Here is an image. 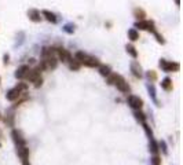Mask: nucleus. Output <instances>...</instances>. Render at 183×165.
<instances>
[{
  "label": "nucleus",
  "instance_id": "21",
  "mask_svg": "<svg viewBox=\"0 0 183 165\" xmlns=\"http://www.w3.org/2000/svg\"><path fill=\"white\" fill-rule=\"evenodd\" d=\"M125 50H127V52H128V54L131 55L132 58H138V51H137V48H135L132 44H127Z\"/></svg>",
  "mask_w": 183,
  "mask_h": 165
},
{
  "label": "nucleus",
  "instance_id": "26",
  "mask_svg": "<svg viewBox=\"0 0 183 165\" xmlns=\"http://www.w3.org/2000/svg\"><path fill=\"white\" fill-rule=\"evenodd\" d=\"M146 76H147V79H149L150 82H154L156 80H157V73H156L154 70H149V72L146 73Z\"/></svg>",
  "mask_w": 183,
  "mask_h": 165
},
{
  "label": "nucleus",
  "instance_id": "27",
  "mask_svg": "<svg viewBox=\"0 0 183 165\" xmlns=\"http://www.w3.org/2000/svg\"><path fill=\"white\" fill-rule=\"evenodd\" d=\"M158 149H160V150H162V153H164V154H168V146H167V143H165V140L158 142Z\"/></svg>",
  "mask_w": 183,
  "mask_h": 165
},
{
  "label": "nucleus",
  "instance_id": "11",
  "mask_svg": "<svg viewBox=\"0 0 183 165\" xmlns=\"http://www.w3.org/2000/svg\"><path fill=\"white\" fill-rule=\"evenodd\" d=\"M40 72H41V69L40 68H35V69H29V72L26 73L25 76V79L28 80V81L33 82L36 79H39L40 77Z\"/></svg>",
  "mask_w": 183,
  "mask_h": 165
},
{
  "label": "nucleus",
  "instance_id": "31",
  "mask_svg": "<svg viewBox=\"0 0 183 165\" xmlns=\"http://www.w3.org/2000/svg\"><path fill=\"white\" fill-rule=\"evenodd\" d=\"M114 81H116V73H110L108 76V84L109 85H114Z\"/></svg>",
  "mask_w": 183,
  "mask_h": 165
},
{
  "label": "nucleus",
  "instance_id": "36",
  "mask_svg": "<svg viewBox=\"0 0 183 165\" xmlns=\"http://www.w3.org/2000/svg\"><path fill=\"white\" fill-rule=\"evenodd\" d=\"M175 1H176V4H178V6L180 4V0H175Z\"/></svg>",
  "mask_w": 183,
  "mask_h": 165
},
{
  "label": "nucleus",
  "instance_id": "33",
  "mask_svg": "<svg viewBox=\"0 0 183 165\" xmlns=\"http://www.w3.org/2000/svg\"><path fill=\"white\" fill-rule=\"evenodd\" d=\"M33 84H35V87L36 88H39V87H41V84H43V79H41V76H40L39 79H36L35 81H33Z\"/></svg>",
  "mask_w": 183,
  "mask_h": 165
},
{
  "label": "nucleus",
  "instance_id": "16",
  "mask_svg": "<svg viewBox=\"0 0 183 165\" xmlns=\"http://www.w3.org/2000/svg\"><path fill=\"white\" fill-rule=\"evenodd\" d=\"M41 14H43L44 17H46L47 21L52 22V24H57V22H58L57 15H55L54 13H50V11H47V10H43V11H41Z\"/></svg>",
  "mask_w": 183,
  "mask_h": 165
},
{
  "label": "nucleus",
  "instance_id": "15",
  "mask_svg": "<svg viewBox=\"0 0 183 165\" xmlns=\"http://www.w3.org/2000/svg\"><path fill=\"white\" fill-rule=\"evenodd\" d=\"M149 149H150V151L153 153V154H158V153H160V149H158V142L154 139V136L149 138Z\"/></svg>",
  "mask_w": 183,
  "mask_h": 165
},
{
  "label": "nucleus",
  "instance_id": "34",
  "mask_svg": "<svg viewBox=\"0 0 183 165\" xmlns=\"http://www.w3.org/2000/svg\"><path fill=\"white\" fill-rule=\"evenodd\" d=\"M65 30H66L68 33H72L73 30H75V28L72 29V25H66V26H65Z\"/></svg>",
  "mask_w": 183,
  "mask_h": 165
},
{
  "label": "nucleus",
  "instance_id": "22",
  "mask_svg": "<svg viewBox=\"0 0 183 165\" xmlns=\"http://www.w3.org/2000/svg\"><path fill=\"white\" fill-rule=\"evenodd\" d=\"M134 116H135V119H137L139 122H146V114H145L143 111L135 110L134 111Z\"/></svg>",
  "mask_w": 183,
  "mask_h": 165
},
{
  "label": "nucleus",
  "instance_id": "18",
  "mask_svg": "<svg viewBox=\"0 0 183 165\" xmlns=\"http://www.w3.org/2000/svg\"><path fill=\"white\" fill-rule=\"evenodd\" d=\"M161 87L164 88L165 91H172V88H173V85H172V79H169V77H165V79L161 81Z\"/></svg>",
  "mask_w": 183,
  "mask_h": 165
},
{
  "label": "nucleus",
  "instance_id": "13",
  "mask_svg": "<svg viewBox=\"0 0 183 165\" xmlns=\"http://www.w3.org/2000/svg\"><path fill=\"white\" fill-rule=\"evenodd\" d=\"M29 66L28 65H22V66H19L18 69H17V72H15V77L17 79H25V76L26 73L29 72Z\"/></svg>",
  "mask_w": 183,
  "mask_h": 165
},
{
  "label": "nucleus",
  "instance_id": "12",
  "mask_svg": "<svg viewBox=\"0 0 183 165\" xmlns=\"http://www.w3.org/2000/svg\"><path fill=\"white\" fill-rule=\"evenodd\" d=\"M22 95V92L18 90V88H11L10 91H7V94H6V98H7V101H11V102H15L17 99H18L19 96Z\"/></svg>",
  "mask_w": 183,
  "mask_h": 165
},
{
  "label": "nucleus",
  "instance_id": "10",
  "mask_svg": "<svg viewBox=\"0 0 183 165\" xmlns=\"http://www.w3.org/2000/svg\"><path fill=\"white\" fill-rule=\"evenodd\" d=\"M55 51H57L59 61L65 62V63H68V62L72 59V54H70L68 50H65V48H58V50H55Z\"/></svg>",
  "mask_w": 183,
  "mask_h": 165
},
{
  "label": "nucleus",
  "instance_id": "2",
  "mask_svg": "<svg viewBox=\"0 0 183 165\" xmlns=\"http://www.w3.org/2000/svg\"><path fill=\"white\" fill-rule=\"evenodd\" d=\"M127 103L134 110H140V109L143 108V99L139 98L138 95H128L127 96Z\"/></svg>",
  "mask_w": 183,
  "mask_h": 165
},
{
  "label": "nucleus",
  "instance_id": "6",
  "mask_svg": "<svg viewBox=\"0 0 183 165\" xmlns=\"http://www.w3.org/2000/svg\"><path fill=\"white\" fill-rule=\"evenodd\" d=\"M80 63L84 65V66H87V68H98L99 66V59L95 57H91V55L86 54L84 55V58H83L81 61H80Z\"/></svg>",
  "mask_w": 183,
  "mask_h": 165
},
{
  "label": "nucleus",
  "instance_id": "8",
  "mask_svg": "<svg viewBox=\"0 0 183 165\" xmlns=\"http://www.w3.org/2000/svg\"><path fill=\"white\" fill-rule=\"evenodd\" d=\"M11 138H13V140H14V143L17 144V146H24V144H26V139L22 136V133L19 132L18 129H13Z\"/></svg>",
  "mask_w": 183,
  "mask_h": 165
},
{
  "label": "nucleus",
  "instance_id": "32",
  "mask_svg": "<svg viewBox=\"0 0 183 165\" xmlns=\"http://www.w3.org/2000/svg\"><path fill=\"white\" fill-rule=\"evenodd\" d=\"M154 33V36H156V39H157V41L158 43H161V44H165V40H164V37L160 35V33H157V32H153Z\"/></svg>",
  "mask_w": 183,
  "mask_h": 165
},
{
  "label": "nucleus",
  "instance_id": "14",
  "mask_svg": "<svg viewBox=\"0 0 183 165\" xmlns=\"http://www.w3.org/2000/svg\"><path fill=\"white\" fill-rule=\"evenodd\" d=\"M28 17L30 21L33 22H40L41 21V17H40V11L35 10V8H30V10L28 11Z\"/></svg>",
  "mask_w": 183,
  "mask_h": 165
},
{
  "label": "nucleus",
  "instance_id": "20",
  "mask_svg": "<svg viewBox=\"0 0 183 165\" xmlns=\"http://www.w3.org/2000/svg\"><path fill=\"white\" fill-rule=\"evenodd\" d=\"M68 63H69V68L72 69V70H79V69L81 68V63H80L77 59H75V58H72Z\"/></svg>",
  "mask_w": 183,
  "mask_h": 165
},
{
  "label": "nucleus",
  "instance_id": "37",
  "mask_svg": "<svg viewBox=\"0 0 183 165\" xmlns=\"http://www.w3.org/2000/svg\"><path fill=\"white\" fill-rule=\"evenodd\" d=\"M0 84H1V77H0Z\"/></svg>",
  "mask_w": 183,
  "mask_h": 165
},
{
  "label": "nucleus",
  "instance_id": "17",
  "mask_svg": "<svg viewBox=\"0 0 183 165\" xmlns=\"http://www.w3.org/2000/svg\"><path fill=\"white\" fill-rule=\"evenodd\" d=\"M98 69H99L101 76H103V77H108V76L111 73V68L109 66V65H99V66H98Z\"/></svg>",
  "mask_w": 183,
  "mask_h": 165
},
{
  "label": "nucleus",
  "instance_id": "30",
  "mask_svg": "<svg viewBox=\"0 0 183 165\" xmlns=\"http://www.w3.org/2000/svg\"><path fill=\"white\" fill-rule=\"evenodd\" d=\"M15 88H18L21 92H25V91L28 90V84H26V82H18V84L15 85Z\"/></svg>",
  "mask_w": 183,
  "mask_h": 165
},
{
  "label": "nucleus",
  "instance_id": "23",
  "mask_svg": "<svg viewBox=\"0 0 183 165\" xmlns=\"http://www.w3.org/2000/svg\"><path fill=\"white\" fill-rule=\"evenodd\" d=\"M134 15H135V18H137L138 21H140V19H145L146 13H145L142 8H135V10H134Z\"/></svg>",
  "mask_w": 183,
  "mask_h": 165
},
{
  "label": "nucleus",
  "instance_id": "3",
  "mask_svg": "<svg viewBox=\"0 0 183 165\" xmlns=\"http://www.w3.org/2000/svg\"><path fill=\"white\" fill-rule=\"evenodd\" d=\"M160 68L165 72H178L180 69V65L178 62H171V61H165V59H161L160 61Z\"/></svg>",
  "mask_w": 183,
  "mask_h": 165
},
{
  "label": "nucleus",
  "instance_id": "9",
  "mask_svg": "<svg viewBox=\"0 0 183 165\" xmlns=\"http://www.w3.org/2000/svg\"><path fill=\"white\" fill-rule=\"evenodd\" d=\"M131 72H132V74L135 76L137 79H142V77H143V70H142V66L139 65L138 61L131 62Z\"/></svg>",
  "mask_w": 183,
  "mask_h": 165
},
{
  "label": "nucleus",
  "instance_id": "4",
  "mask_svg": "<svg viewBox=\"0 0 183 165\" xmlns=\"http://www.w3.org/2000/svg\"><path fill=\"white\" fill-rule=\"evenodd\" d=\"M114 85L117 87V90H119L120 92H124V94H128V92H129V85H128V82H127V80L124 79L122 76L116 74Z\"/></svg>",
  "mask_w": 183,
  "mask_h": 165
},
{
  "label": "nucleus",
  "instance_id": "7",
  "mask_svg": "<svg viewBox=\"0 0 183 165\" xmlns=\"http://www.w3.org/2000/svg\"><path fill=\"white\" fill-rule=\"evenodd\" d=\"M17 153H18L19 158L24 165H29L28 164V160H29V149L26 147V144L24 146H17Z\"/></svg>",
  "mask_w": 183,
  "mask_h": 165
},
{
  "label": "nucleus",
  "instance_id": "19",
  "mask_svg": "<svg viewBox=\"0 0 183 165\" xmlns=\"http://www.w3.org/2000/svg\"><path fill=\"white\" fill-rule=\"evenodd\" d=\"M128 37L131 41H137L139 40V32H138L137 29H129L128 30Z\"/></svg>",
  "mask_w": 183,
  "mask_h": 165
},
{
  "label": "nucleus",
  "instance_id": "35",
  "mask_svg": "<svg viewBox=\"0 0 183 165\" xmlns=\"http://www.w3.org/2000/svg\"><path fill=\"white\" fill-rule=\"evenodd\" d=\"M8 59H10V57H8V55H4V63L6 65L8 63Z\"/></svg>",
  "mask_w": 183,
  "mask_h": 165
},
{
  "label": "nucleus",
  "instance_id": "29",
  "mask_svg": "<svg viewBox=\"0 0 183 165\" xmlns=\"http://www.w3.org/2000/svg\"><path fill=\"white\" fill-rule=\"evenodd\" d=\"M151 165H161V157L158 154H154L151 158Z\"/></svg>",
  "mask_w": 183,
  "mask_h": 165
},
{
  "label": "nucleus",
  "instance_id": "28",
  "mask_svg": "<svg viewBox=\"0 0 183 165\" xmlns=\"http://www.w3.org/2000/svg\"><path fill=\"white\" fill-rule=\"evenodd\" d=\"M142 125H143V129H145V132H146L147 138H153V131H151L150 127L147 125L146 122H142Z\"/></svg>",
  "mask_w": 183,
  "mask_h": 165
},
{
  "label": "nucleus",
  "instance_id": "1",
  "mask_svg": "<svg viewBox=\"0 0 183 165\" xmlns=\"http://www.w3.org/2000/svg\"><path fill=\"white\" fill-rule=\"evenodd\" d=\"M57 66H58V59L54 55L43 57V61L40 62V69L41 70H52V69H57Z\"/></svg>",
  "mask_w": 183,
  "mask_h": 165
},
{
  "label": "nucleus",
  "instance_id": "24",
  "mask_svg": "<svg viewBox=\"0 0 183 165\" xmlns=\"http://www.w3.org/2000/svg\"><path fill=\"white\" fill-rule=\"evenodd\" d=\"M147 90H149V94H150V96L153 98V101L156 102V103H158L157 102V94H156V88L153 84H147Z\"/></svg>",
  "mask_w": 183,
  "mask_h": 165
},
{
  "label": "nucleus",
  "instance_id": "5",
  "mask_svg": "<svg viewBox=\"0 0 183 165\" xmlns=\"http://www.w3.org/2000/svg\"><path fill=\"white\" fill-rule=\"evenodd\" d=\"M135 28L140 30H149V32H156V26L153 21H147V19H140L135 24Z\"/></svg>",
  "mask_w": 183,
  "mask_h": 165
},
{
  "label": "nucleus",
  "instance_id": "25",
  "mask_svg": "<svg viewBox=\"0 0 183 165\" xmlns=\"http://www.w3.org/2000/svg\"><path fill=\"white\" fill-rule=\"evenodd\" d=\"M55 48H50V47H44L43 51H41V55L43 57H48V55H54Z\"/></svg>",
  "mask_w": 183,
  "mask_h": 165
}]
</instances>
